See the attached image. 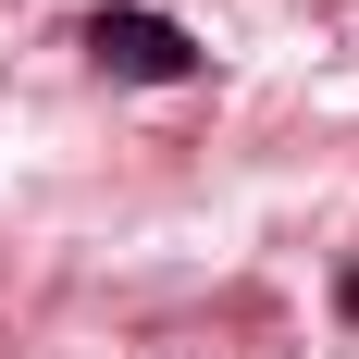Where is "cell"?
Wrapping results in <instances>:
<instances>
[{"mask_svg": "<svg viewBox=\"0 0 359 359\" xmlns=\"http://www.w3.org/2000/svg\"><path fill=\"white\" fill-rule=\"evenodd\" d=\"M87 50H100V74H137V87H186V74L211 62L174 13H137V0H100L87 13Z\"/></svg>", "mask_w": 359, "mask_h": 359, "instance_id": "1", "label": "cell"}, {"mask_svg": "<svg viewBox=\"0 0 359 359\" xmlns=\"http://www.w3.org/2000/svg\"><path fill=\"white\" fill-rule=\"evenodd\" d=\"M347 323H359V273H347Z\"/></svg>", "mask_w": 359, "mask_h": 359, "instance_id": "2", "label": "cell"}]
</instances>
